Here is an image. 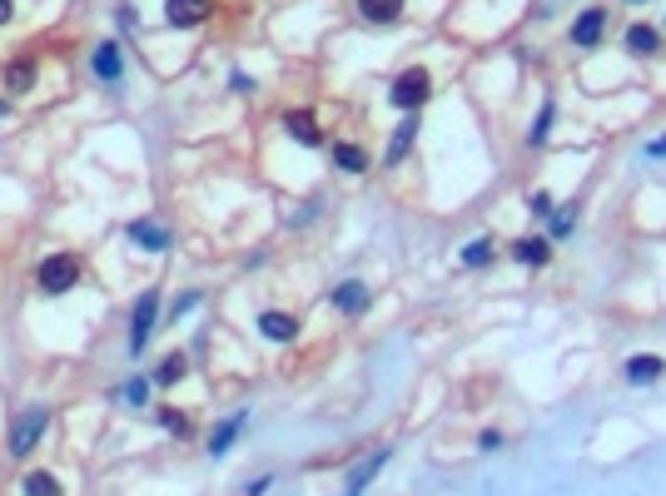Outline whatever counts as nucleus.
<instances>
[{
  "label": "nucleus",
  "mask_w": 666,
  "mask_h": 496,
  "mask_svg": "<svg viewBox=\"0 0 666 496\" xmlns=\"http://www.w3.org/2000/svg\"><path fill=\"white\" fill-rule=\"evenodd\" d=\"M80 283V259L75 253H55V259L40 263V288L45 293H70Z\"/></svg>",
  "instance_id": "obj_1"
},
{
  "label": "nucleus",
  "mask_w": 666,
  "mask_h": 496,
  "mask_svg": "<svg viewBox=\"0 0 666 496\" xmlns=\"http://www.w3.org/2000/svg\"><path fill=\"white\" fill-rule=\"evenodd\" d=\"M45 422H51V412H45V407H26L20 417L11 422V452H15V457L35 452L40 432H45Z\"/></svg>",
  "instance_id": "obj_2"
},
{
  "label": "nucleus",
  "mask_w": 666,
  "mask_h": 496,
  "mask_svg": "<svg viewBox=\"0 0 666 496\" xmlns=\"http://www.w3.org/2000/svg\"><path fill=\"white\" fill-rule=\"evenodd\" d=\"M427 95H433V80H427V70H418V65L403 70L398 80H393V89H388V99L398 105V110H418Z\"/></svg>",
  "instance_id": "obj_3"
},
{
  "label": "nucleus",
  "mask_w": 666,
  "mask_h": 496,
  "mask_svg": "<svg viewBox=\"0 0 666 496\" xmlns=\"http://www.w3.org/2000/svg\"><path fill=\"white\" fill-rule=\"evenodd\" d=\"M154 313H160V293L145 288L135 303V318H129V353H145V343H150V333H154Z\"/></svg>",
  "instance_id": "obj_4"
},
{
  "label": "nucleus",
  "mask_w": 666,
  "mask_h": 496,
  "mask_svg": "<svg viewBox=\"0 0 666 496\" xmlns=\"http://www.w3.org/2000/svg\"><path fill=\"white\" fill-rule=\"evenodd\" d=\"M602 35H607V11H602V5H587V11L572 20V45H577V50H592Z\"/></svg>",
  "instance_id": "obj_5"
},
{
  "label": "nucleus",
  "mask_w": 666,
  "mask_h": 496,
  "mask_svg": "<svg viewBox=\"0 0 666 496\" xmlns=\"http://www.w3.org/2000/svg\"><path fill=\"white\" fill-rule=\"evenodd\" d=\"M209 11H214L209 0H164V20L175 25V30H194V25H204V15Z\"/></svg>",
  "instance_id": "obj_6"
},
{
  "label": "nucleus",
  "mask_w": 666,
  "mask_h": 496,
  "mask_svg": "<svg viewBox=\"0 0 666 496\" xmlns=\"http://www.w3.org/2000/svg\"><path fill=\"white\" fill-rule=\"evenodd\" d=\"M368 298H373V293H368V288L358 283V278H349V283H339L333 293H328V303H333L339 313H349V318H358V313L368 308Z\"/></svg>",
  "instance_id": "obj_7"
},
{
  "label": "nucleus",
  "mask_w": 666,
  "mask_h": 496,
  "mask_svg": "<svg viewBox=\"0 0 666 496\" xmlns=\"http://www.w3.org/2000/svg\"><path fill=\"white\" fill-rule=\"evenodd\" d=\"M662 372H666V362L656 358V353H637V358H627V383H631V387L662 383Z\"/></svg>",
  "instance_id": "obj_8"
},
{
  "label": "nucleus",
  "mask_w": 666,
  "mask_h": 496,
  "mask_svg": "<svg viewBox=\"0 0 666 496\" xmlns=\"http://www.w3.org/2000/svg\"><path fill=\"white\" fill-rule=\"evenodd\" d=\"M259 333L269 343H294L299 337V318L294 313H259Z\"/></svg>",
  "instance_id": "obj_9"
},
{
  "label": "nucleus",
  "mask_w": 666,
  "mask_h": 496,
  "mask_svg": "<svg viewBox=\"0 0 666 496\" xmlns=\"http://www.w3.org/2000/svg\"><path fill=\"white\" fill-rule=\"evenodd\" d=\"M244 427H249V412H234V417L219 422V427L209 432V457H224V452L234 446V437H239Z\"/></svg>",
  "instance_id": "obj_10"
},
{
  "label": "nucleus",
  "mask_w": 666,
  "mask_h": 496,
  "mask_svg": "<svg viewBox=\"0 0 666 496\" xmlns=\"http://www.w3.org/2000/svg\"><path fill=\"white\" fill-rule=\"evenodd\" d=\"M383 467H388V446H383V452H373V457H364L358 467H353V477H349V486H343V496H364V486L373 482Z\"/></svg>",
  "instance_id": "obj_11"
},
{
  "label": "nucleus",
  "mask_w": 666,
  "mask_h": 496,
  "mask_svg": "<svg viewBox=\"0 0 666 496\" xmlns=\"http://www.w3.org/2000/svg\"><path fill=\"white\" fill-rule=\"evenodd\" d=\"M129 244H139L145 253H164V248H169V234H164L160 223H150V219H135L129 223Z\"/></svg>",
  "instance_id": "obj_12"
},
{
  "label": "nucleus",
  "mask_w": 666,
  "mask_h": 496,
  "mask_svg": "<svg viewBox=\"0 0 666 496\" xmlns=\"http://www.w3.org/2000/svg\"><path fill=\"white\" fill-rule=\"evenodd\" d=\"M284 129H289V139H299V144H324V135H318V124H314V114H303V110H289L284 114Z\"/></svg>",
  "instance_id": "obj_13"
},
{
  "label": "nucleus",
  "mask_w": 666,
  "mask_h": 496,
  "mask_svg": "<svg viewBox=\"0 0 666 496\" xmlns=\"http://www.w3.org/2000/svg\"><path fill=\"white\" fill-rule=\"evenodd\" d=\"M513 259L528 263V268H542V263L552 259V238H517V244H513Z\"/></svg>",
  "instance_id": "obj_14"
},
{
  "label": "nucleus",
  "mask_w": 666,
  "mask_h": 496,
  "mask_svg": "<svg viewBox=\"0 0 666 496\" xmlns=\"http://www.w3.org/2000/svg\"><path fill=\"white\" fill-rule=\"evenodd\" d=\"M368 25H393L403 15V0H353Z\"/></svg>",
  "instance_id": "obj_15"
},
{
  "label": "nucleus",
  "mask_w": 666,
  "mask_h": 496,
  "mask_svg": "<svg viewBox=\"0 0 666 496\" xmlns=\"http://www.w3.org/2000/svg\"><path fill=\"white\" fill-rule=\"evenodd\" d=\"M413 139H418V110L408 114V120H403L398 129H393V139H388V154H383V159H388V164H398L403 154H408V144H413Z\"/></svg>",
  "instance_id": "obj_16"
},
{
  "label": "nucleus",
  "mask_w": 666,
  "mask_h": 496,
  "mask_svg": "<svg viewBox=\"0 0 666 496\" xmlns=\"http://www.w3.org/2000/svg\"><path fill=\"white\" fill-rule=\"evenodd\" d=\"M90 70L114 85V80H120V70H125V60H120V45H100V50H95V60H90Z\"/></svg>",
  "instance_id": "obj_17"
},
{
  "label": "nucleus",
  "mask_w": 666,
  "mask_h": 496,
  "mask_svg": "<svg viewBox=\"0 0 666 496\" xmlns=\"http://www.w3.org/2000/svg\"><path fill=\"white\" fill-rule=\"evenodd\" d=\"M622 45H627L631 55H656V50H662V35H656L652 25H631V30H627V40H622Z\"/></svg>",
  "instance_id": "obj_18"
},
{
  "label": "nucleus",
  "mask_w": 666,
  "mask_h": 496,
  "mask_svg": "<svg viewBox=\"0 0 666 496\" xmlns=\"http://www.w3.org/2000/svg\"><path fill=\"white\" fill-rule=\"evenodd\" d=\"M552 120H557V105H552V99H542L537 120H532V129H528V144H547V135H552Z\"/></svg>",
  "instance_id": "obj_19"
},
{
  "label": "nucleus",
  "mask_w": 666,
  "mask_h": 496,
  "mask_svg": "<svg viewBox=\"0 0 666 496\" xmlns=\"http://www.w3.org/2000/svg\"><path fill=\"white\" fill-rule=\"evenodd\" d=\"M333 164L339 169H349V174H364L368 169V154L358 144H333Z\"/></svg>",
  "instance_id": "obj_20"
},
{
  "label": "nucleus",
  "mask_w": 666,
  "mask_h": 496,
  "mask_svg": "<svg viewBox=\"0 0 666 496\" xmlns=\"http://www.w3.org/2000/svg\"><path fill=\"white\" fill-rule=\"evenodd\" d=\"M492 263V238H473L463 248V268H488Z\"/></svg>",
  "instance_id": "obj_21"
},
{
  "label": "nucleus",
  "mask_w": 666,
  "mask_h": 496,
  "mask_svg": "<svg viewBox=\"0 0 666 496\" xmlns=\"http://www.w3.org/2000/svg\"><path fill=\"white\" fill-rule=\"evenodd\" d=\"M184 358H179V353H169V358H164L160 362V368H154V383H160V387H175L179 383V377H184Z\"/></svg>",
  "instance_id": "obj_22"
},
{
  "label": "nucleus",
  "mask_w": 666,
  "mask_h": 496,
  "mask_svg": "<svg viewBox=\"0 0 666 496\" xmlns=\"http://www.w3.org/2000/svg\"><path fill=\"white\" fill-rule=\"evenodd\" d=\"M26 496H60V482H55L51 471H30L26 477Z\"/></svg>",
  "instance_id": "obj_23"
},
{
  "label": "nucleus",
  "mask_w": 666,
  "mask_h": 496,
  "mask_svg": "<svg viewBox=\"0 0 666 496\" xmlns=\"http://www.w3.org/2000/svg\"><path fill=\"white\" fill-rule=\"evenodd\" d=\"M5 85H11L15 95H20V89H30V85H35V65H30V60L11 65V70H5Z\"/></svg>",
  "instance_id": "obj_24"
},
{
  "label": "nucleus",
  "mask_w": 666,
  "mask_h": 496,
  "mask_svg": "<svg viewBox=\"0 0 666 496\" xmlns=\"http://www.w3.org/2000/svg\"><path fill=\"white\" fill-rule=\"evenodd\" d=\"M572 229H577V209H572V204H567V209H552V238H567Z\"/></svg>",
  "instance_id": "obj_25"
},
{
  "label": "nucleus",
  "mask_w": 666,
  "mask_h": 496,
  "mask_svg": "<svg viewBox=\"0 0 666 496\" xmlns=\"http://www.w3.org/2000/svg\"><path fill=\"white\" fill-rule=\"evenodd\" d=\"M528 209L537 213V219H552L557 204H552V194H547V189H532V194H528Z\"/></svg>",
  "instance_id": "obj_26"
},
{
  "label": "nucleus",
  "mask_w": 666,
  "mask_h": 496,
  "mask_svg": "<svg viewBox=\"0 0 666 496\" xmlns=\"http://www.w3.org/2000/svg\"><path fill=\"white\" fill-rule=\"evenodd\" d=\"M145 397H150V383H145V377H135V383L125 387V402H129V407H145Z\"/></svg>",
  "instance_id": "obj_27"
},
{
  "label": "nucleus",
  "mask_w": 666,
  "mask_h": 496,
  "mask_svg": "<svg viewBox=\"0 0 666 496\" xmlns=\"http://www.w3.org/2000/svg\"><path fill=\"white\" fill-rule=\"evenodd\" d=\"M160 427H164V432H175V437H184V432H189V422L179 417V412H160Z\"/></svg>",
  "instance_id": "obj_28"
},
{
  "label": "nucleus",
  "mask_w": 666,
  "mask_h": 496,
  "mask_svg": "<svg viewBox=\"0 0 666 496\" xmlns=\"http://www.w3.org/2000/svg\"><path fill=\"white\" fill-rule=\"evenodd\" d=\"M229 85L239 89V95H249V89H254V80H249V74H244V70H234V74H229Z\"/></svg>",
  "instance_id": "obj_29"
},
{
  "label": "nucleus",
  "mask_w": 666,
  "mask_h": 496,
  "mask_svg": "<svg viewBox=\"0 0 666 496\" xmlns=\"http://www.w3.org/2000/svg\"><path fill=\"white\" fill-rule=\"evenodd\" d=\"M478 446H482V452H498V446H503V432H482Z\"/></svg>",
  "instance_id": "obj_30"
},
{
  "label": "nucleus",
  "mask_w": 666,
  "mask_h": 496,
  "mask_svg": "<svg viewBox=\"0 0 666 496\" xmlns=\"http://www.w3.org/2000/svg\"><path fill=\"white\" fill-rule=\"evenodd\" d=\"M646 159H666V135H662V139H652V144H646Z\"/></svg>",
  "instance_id": "obj_31"
},
{
  "label": "nucleus",
  "mask_w": 666,
  "mask_h": 496,
  "mask_svg": "<svg viewBox=\"0 0 666 496\" xmlns=\"http://www.w3.org/2000/svg\"><path fill=\"white\" fill-rule=\"evenodd\" d=\"M264 492H269V477H259V482L244 486V496H264Z\"/></svg>",
  "instance_id": "obj_32"
},
{
  "label": "nucleus",
  "mask_w": 666,
  "mask_h": 496,
  "mask_svg": "<svg viewBox=\"0 0 666 496\" xmlns=\"http://www.w3.org/2000/svg\"><path fill=\"white\" fill-rule=\"evenodd\" d=\"M11 11H15L11 0H0V20H11Z\"/></svg>",
  "instance_id": "obj_33"
},
{
  "label": "nucleus",
  "mask_w": 666,
  "mask_h": 496,
  "mask_svg": "<svg viewBox=\"0 0 666 496\" xmlns=\"http://www.w3.org/2000/svg\"><path fill=\"white\" fill-rule=\"evenodd\" d=\"M627 5H646V0H627Z\"/></svg>",
  "instance_id": "obj_34"
},
{
  "label": "nucleus",
  "mask_w": 666,
  "mask_h": 496,
  "mask_svg": "<svg viewBox=\"0 0 666 496\" xmlns=\"http://www.w3.org/2000/svg\"><path fill=\"white\" fill-rule=\"evenodd\" d=\"M0 114H5V105H0Z\"/></svg>",
  "instance_id": "obj_35"
}]
</instances>
